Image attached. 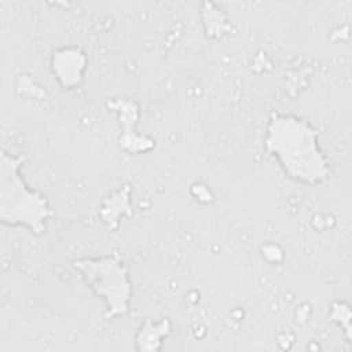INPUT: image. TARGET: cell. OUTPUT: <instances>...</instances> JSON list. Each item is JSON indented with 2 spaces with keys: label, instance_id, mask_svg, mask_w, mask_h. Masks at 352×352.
I'll return each instance as SVG.
<instances>
[{
  "label": "cell",
  "instance_id": "1",
  "mask_svg": "<svg viewBox=\"0 0 352 352\" xmlns=\"http://www.w3.org/2000/svg\"><path fill=\"white\" fill-rule=\"evenodd\" d=\"M264 146L276 158L286 176L296 182L315 186L330 175L327 160L319 146V133L304 118L272 114Z\"/></svg>",
  "mask_w": 352,
  "mask_h": 352
},
{
  "label": "cell",
  "instance_id": "2",
  "mask_svg": "<svg viewBox=\"0 0 352 352\" xmlns=\"http://www.w3.org/2000/svg\"><path fill=\"white\" fill-rule=\"evenodd\" d=\"M23 158L3 151L0 160V220L4 226L26 227L36 235L54 214L48 199L30 188L21 172Z\"/></svg>",
  "mask_w": 352,
  "mask_h": 352
},
{
  "label": "cell",
  "instance_id": "3",
  "mask_svg": "<svg viewBox=\"0 0 352 352\" xmlns=\"http://www.w3.org/2000/svg\"><path fill=\"white\" fill-rule=\"evenodd\" d=\"M89 287L107 304V319L124 316L129 311L132 285L128 270L118 256L74 261Z\"/></svg>",
  "mask_w": 352,
  "mask_h": 352
},
{
  "label": "cell",
  "instance_id": "4",
  "mask_svg": "<svg viewBox=\"0 0 352 352\" xmlns=\"http://www.w3.org/2000/svg\"><path fill=\"white\" fill-rule=\"evenodd\" d=\"M51 65L59 82L65 88H74L82 80L87 56L78 48H63L52 54Z\"/></svg>",
  "mask_w": 352,
  "mask_h": 352
},
{
  "label": "cell",
  "instance_id": "5",
  "mask_svg": "<svg viewBox=\"0 0 352 352\" xmlns=\"http://www.w3.org/2000/svg\"><path fill=\"white\" fill-rule=\"evenodd\" d=\"M170 329L168 327V322L164 320L153 324L150 320H147L136 336L138 349H148V351L160 349L162 337H166Z\"/></svg>",
  "mask_w": 352,
  "mask_h": 352
}]
</instances>
